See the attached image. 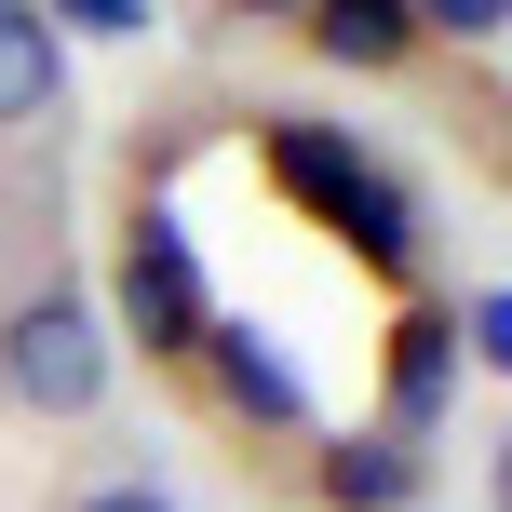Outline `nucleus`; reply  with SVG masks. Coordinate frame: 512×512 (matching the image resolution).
I'll return each mask as SVG.
<instances>
[{"mask_svg":"<svg viewBox=\"0 0 512 512\" xmlns=\"http://www.w3.org/2000/svg\"><path fill=\"white\" fill-rule=\"evenodd\" d=\"M41 14H54V41L68 27L81 41H149V0H41Z\"/></svg>","mask_w":512,"mask_h":512,"instance_id":"9","label":"nucleus"},{"mask_svg":"<svg viewBox=\"0 0 512 512\" xmlns=\"http://www.w3.org/2000/svg\"><path fill=\"white\" fill-rule=\"evenodd\" d=\"M189 364L216 378V405H230V418H256V432H310V391H297V364H283L256 324H230V310H216V337H203Z\"/></svg>","mask_w":512,"mask_h":512,"instance_id":"4","label":"nucleus"},{"mask_svg":"<svg viewBox=\"0 0 512 512\" xmlns=\"http://www.w3.org/2000/svg\"><path fill=\"white\" fill-rule=\"evenodd\" d=\"M310 486H324V512H405L418 499V445L405 432H351L310 459Z\"/></svg>","mask_w":512,"mask_h":512,"instance_id":"8","label":"nucleus"},{"mask_svg":"<svg viewBox=\"0 0 512 512\" xmlns=\"http://www.w3.org/2000/svg\"><path fill=\"white\" fill-rule=\"evenodd\" d=\"M54 108H68V41L41 0H0V135L54 122Z\"/></svg>","mask_w":512,"mask_h":512,"instance_id":"7","label":"nucleus"},{"mask_svg":"<svg viewBox=\"0 0 512 512\" xmlns=\"http://www.w3.org/2000/svg\"><path fill=\"white\" fill-rule=\"evenodd\" d=\"M418 27H445V41H499L512 0H418Z\"/></svg>","mask_w":512,"mask_h":512,"instance_id":"11","label":"nucleus"},{"mask_svg":"<svg viewBox=\"0 0 512 512\" xmlns=\"http://www.w3.org/2000/svg\"><path fill=\"white\" fill-rule=\"evenodd\" d=\"M499 512H512V445H499Z\"/></svg>","mask_w":512,"mask_h":512,"instance_id":"14","label":"nucleus"},{"mask_svg":"<svg viewBox=\"0 0 512 512\" xmlns=\"http://www.w3.org/2000/svg\"><path fill=\"white\" fill-rule=\"evenodd\" d=\"M108 310H122V337H135V351H162V364H189V351L216 337V283H203V256H189V230H176L162 203H135V216H122Z\"/></svg>","mask_w":512,"mask_h":512,"instance_id":"3","label":"nucleus"},{"mask_svg":"<svg viewBox=\"0 0 512 512\" xmlns=\"http://www.w3.org/2000/svg\"><path fill=\"white\" fill-rule=\"evenodd\" d=\"M108 364H122V337H108V310L81 297V283H41V297L0 310V405H27V418H95V405H108Z\"/></svg>","mask_w":512,"mask_h":512,"instance_id":"2","label":"nucleus"},{"mask_svg":"<svg viewBox=\"0 0 512 512\" xmlns=\"http://www.w3.org/2000/svg\"><path fill=\"white\" fill-rule=\"evenodd\" d=\"M256 149H270V189L310 216V230H337L364 270H391V283L418 270V203H405V176H391L364 135H337V122H270Z\"/></svg>","mask_w":512,"mask_h":512,"instance_id":"1","label":"nucleus"},{"mask_svg":"<svg viewBox=\"0 0 512 512\" xmlns=\"http://www.w3.org/2000/svg\"><path fill=\"white\" fill-rule=\"evenodd\" d=\"M243 14H310V0H243Z\"/></svg>","mask_w":512,"mask_h":512,"instance_id":"13","label":"nucleus"},{"mask_svg":"<svg viewBox=\"0 0 512 512\" xmlns=\"http://www.w3.org/2000/svg\"><path fill=\"white\" fill-rule=\"evenodd\" d=\"M297 41L324 54V68H351V81H378V68H405L432 27H418V0H310L297 14Z\"/></svg>","mask_w":512,"mask_h":512,"instance_id":"6","label":"nucleus"},{"mask_svg":"<svg viewBox=\"0 0 512 512\" xmlns=\"http://www.w3.org/2000/svg\"><path fill=\"white\" fill-rule=\"evenodd\" d=\"M459 337H472V364H486V378H512V283H486V297L459 310Z\"/></svg>","mask_w":512,"mask_h":512,"instance_id":"10","label":"nucleus"},{"mask_svg":"<svg viewBox=\"0 0 512 512\" xmlns=\"http://www.w3.org/2000/svg\"><path fill=\"white\" fill-rule=\"evenodd\" d=\"M459 405V310H405V324H391V418L378 432H432V418Z\"/></svg>","mask_w":512,"mask_h":512,"instance_id":"5","label":"nucleus"},{"mask_svg":"<svg viewBox=\"0 0 512 512\" xmlns=\"http://www.w3.org/2000/svg\"><path fill=\"white\" fill-rule=\"evenodd\" d=\"M68 512H176V499H162V486H149V472H108V486H81Z\"/></svg>","mask_w":512,"mask_h":512,"instance_id":"12","label":"nucleus"}]
</instances>
